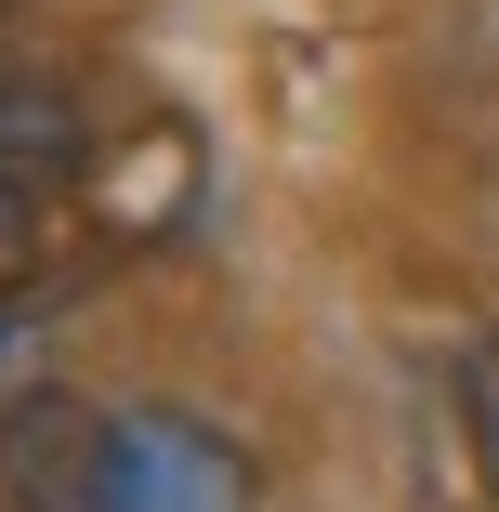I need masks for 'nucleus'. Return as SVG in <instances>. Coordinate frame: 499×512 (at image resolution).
Returning <instances> with one entry per match:
<instances>
[{"mask_svg": "<svg viewBox=\"0 0 499 512\" xmlns=\"http://www.w3.org/2000/svg\"><path fill=\"white\" fill-rule=\"evenodd\" d=\"M92 512H250V460L197 407H106V486H92Z\"/></svg>", "mask_w": 499, "mask_h": 512, "instance_id": "1", "label": "nucleus"}, {"mask_svg": "<svg viewBox=\"0 0 499 512\" xmlns=\"http://www.w3.org/2000/svg\"><path fill=\"white\" fill-rule=\"evenodd\" d=\"M92 486H106V407L27 381L0 407V512H92Z\"/></svg>", "mask_w": 499, "mask_h": 512, "instance_id": "2", "label": "nucleus"}, {"mask_svg": "<svg viewBox=\"0 0 499 512\" xmlns=\"http://www.w3.org/2000/svg\"><path fill=\"white\" fill-rule=\"evenodd\" d=\"M92 184V106L53 66H0V197H66Z\"/></svg>", "mask_w": 499, "mask_h": 512, "instance_id": "3", "label": "nucleus"}, {"mask_svg": "<svg viewBox=\"0 0 499 512\" xmlns=\"http://www.w3.org/2000/svg\"><path fill=\"white\" fill-rule=\"evenodd\" d=\"M460 434H473V473L499 486V329L460 355Z\"/></svg>", "mask_w": 499, "mask_h": 512, "instance_id": "4", "label": "nucleus"}, {"mask_svg": "<svg viewBox=\"0 0 499 512\" xmlns=\"http://www.w3.org/2000/svg\"><path fill=\"white\" fill-rule=\"evenodd\" d=\"M40 276V197H0V302Z\"/></svg>", "mask_w": 499, "mask_h": 512, "instance_id": "5", "label": "nucleus"}, {"mask_svg": "<svg viewBox=\"0 0 499 512\" xmlns=\"http://www.w3.org/2000/svg\"><path fill=\"white\" fill-rule=\"evenodd\" d=\"M0 355H14V329H0Z\"/></svg>", "mask_w": 499, "mask_h": 512, "instance_id": "6", "label": "nucleus"}, {"mask_svg": "<svg viewBox=\"0 0 499 512\" xmlns=\"http://www.w3.org/2000/svg\"><path fill=\"white\" fill-rule=\"evenodd\" d=\"M0 14H14V0H0Z\"/></svg>", "mask_w": 499, "mask_h": 512, "instance_id": "7", "label": "nucleus"}]
</instances>
